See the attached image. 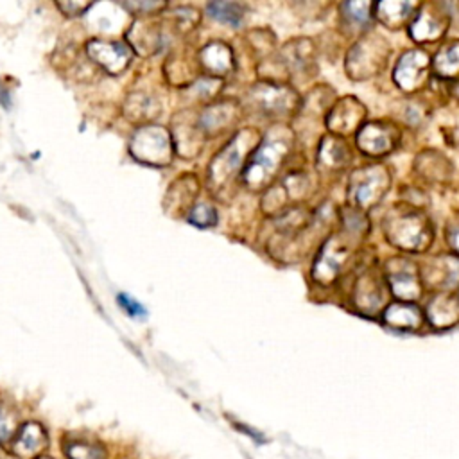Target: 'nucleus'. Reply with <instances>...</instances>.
Wrapping results in <instances>:
<instances>
[{
  "label": "nucleus",
  "mask_w": 459,
  "mask_h": 459,
  "mask_svg": "<svg viewBox=\"0 0 459 459\" xmlns=\"http://www.w3.org/2000/svg\"><path fill=\"white\" fill-rule=\"evenodd\" d=\"M48 445V437L45 429L32 421V423H25L13 439V452L18 457L23 459H32V457H39V454L47 448Z\"/></svg>",
  "instance_id": "obj_1"
},
{
  "label": "nucleus",
  "mask_w": 459,
  "mask_h": 459,
  "mask_svg": "<svg viewBox=\"0 0 459 459\" xmlns=\"http://www.w3.org/2000/svg\"><path fill=\"white\" fill-rule=\"evenodd\" d=\"M138 147L142 149V152L136 156L145 161L160 163L165 161L169 156V140L161 127H145L143 131H140L133 140V151Z\"/></svg>",
  "instance_id": "obj_2"
},
{
  "label": "nucleus",
  "mask_w": 459,
  "mask_h": 459,
  "mask_svg": "<svg viewBox=\"0 0 459 459\" xmlns=\"http://www.w3.org/2000/svg\"><path fill=\"white\" fill-rule=\"evenodd\" d=\"M88 54L111 74L120 72L129 61V50L120 43L91 41L88 45Z\"/></svg>",
  "instance_id": "obj_3"
},
{
  "label": "nucleus",
  "mask_w": 459,
  "mask_h": 459,
  "mask_svg": "<svg viewBox=\"0 0 459 459\" xmlns=\"http://www.w3.org/2000/svg\"><path fill=\"white\" fill-rule=\"evenodd\" d=\"M68 459H106L104 446L97 441L84 437H70L63 445Z\"/></svg>",
  "instance_id": "obj_4"
},
{
  "label": "nucleus",
  "mask_w": 459,
  "mask_h": 459,
  "mask_svg": "<svg viewBox=\"0 0 459 459\" xmlns=\"http://www.w3.org/2000/svg\"><path fill=\"white\" fill-rule=\"evenodd\" d=\"M210 11H212V16H215L222 22L238 23V20H240V7L235 4H212Z\"/></svg>",
  "instance_id": "obj_5"
},
{
  "label": "nucleus",
  "mask_w": 459,
  "mask_h": 459,
  "mask_svg": "<svg viewBox=\"0 0 459 459\" xmlns=\"http://www.w3.org/2000/svg\"><path fill=\"white\" fill-rule=\"evenodd\" d=\"M14 429H16L14 416L4 407H0V441L9 439L14 434Z\"/></svg>",
  "instance_id": "obj_6"
},
{
  "label": "nucleus",
  "mask_w": 459,
  "mask_h": 459,
  "mask_svg": "<svg viewBox=\"0 0 459 459\" xmlns=\"http://www.w3.org/2000/svg\"><path fill=\"white\" fill-rule=\"evenodd\" d=\"M118 303L133 317H143L145 316V308L138 301L129 298L127 294H118Z\"/></svg>",
  "instance_id": "obj_7"
},
{
  "label": "nucleus",
  "mask_w": 459,
  "mask_h": 459,
  "mask_svg": "<svg viewBox=\"0 0 459 459\" xmlns=\"http://www.w3.org/2000/svg\"><path fill=\"white\" fill-rule=\"evenodd\" d=\"M0 459H9V457H7V454H4V450H2V448H0Z\"/></svg>",
  "instance_id": "obj_8"
},
{
  "label": "nucleus",
  "mask_w": 459,
  "mask_h": 459,
  "mask_svg": "<svg viewBox=\"0 0 459 459\" xmlns=\"http://www.w3.org/2000/svg\"><path fill=\"white\" fill-rule=\"evenodd\" d=\"M38 459H50V457H38Z\"/></svg>",
  "instance_id": "obj_9"
}]
</instances>
